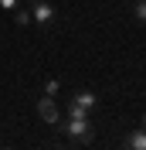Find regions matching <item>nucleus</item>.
Instances as JSON below:
<instances>
[{
    "label": "nucleus",
    "mask_w": 146,
    "mask_h": 150,
    "mask_svg": "<svg viewBox=\"0 0 146 150\" xmlns=\"http://www.w3.org/2000/svg\"><path fill=\"white\" fill-rule=\"evenodd\" d=\"M143 130H146V116H143Z\"/></svg>",
    "instance_id": "9d476101"
},
{
    "label": "nucleus",
    "mask_w": 146,
    "mask_h": 150,
    "mask_svg": "<svg viewBox=\"0 0 146 150\" xmlns=\"http://www.w3.org/2000/svg\"><path fill=\"white\" fill-rule=\"evenodd\" d=\"M61 130L72 143H92V137H95V130L88 123V112H78L75 106H68V116L61 120Z\"/></svg>",
    "instance_id": "f257e3e1"
},
{
    "label": "nucleus",
    "mask_w": 146,
    "mask_h": 150,
    "mask_svg": "<svg viewBox=\"0 0 146 150\" xmlns=\"http://www.w3.org/2000/svg\"><path fill=\"white\" fill-rule=\"evenodd\" d=\"M31 21H34L37 28H51L55 24V7L48 4V0H31Z\"/></svg>",
    "instance_id": "f03ea898"
},
{
    "label": "nucleus",
    "mask_w": 146,
    "mask_h": 150,
    "mask_svg": "<svg viewBox=\"0 0 146 150\" xmlns=\"http://www.w3.org/2000/svg\"><path fill=\"white\" fill-rule=\"evenodd\" d=\"M14 17H17V24H27V21H31V10H14Z\"/></svg>",
    "instance_id": "6e6552de"
},
{
    "label": "nucleus",
    "mask_w": 146,
    "mask_h": 150,
    "mask_svg": "<svg viewBox=\"0 0 146 150\" xmlns=\"http://www.w3.org/2000/svg\"><path fill=\"white\" fill-rule=\"evenodd\" d=\"M20 0H0V10H17Z\"/></svg>",
    "instance_id": "1a4fd4ad"
},
{
    "label": "nucleus",
    "mask_w": 146,
    "mask_h": 150,
    "mask_svg": "<svg viewBox=\"0 0 146 150\" xmlns=\"http://www.w3.org/2000/svg\"><path fill=\"white\" fill-rule=\"evenodd\" d=\"M133 14H136V21H143V24H146V0H136Z\"/></svg>",
    "instance_id": "423d86ee"
},
{
    "label": "nucleus",
    "mask_w": 146,
    "mask_h": 150,
    "mask_svg": "<svg viewBox=\"0 0 146 150\" xmlns=\"http://www.w3.org/2000/svg\"><path fill=\"white\" fill-rule=\"evenodd\" d=\"M37 116H41L44 123H51V126H58V123H61V109H58V103L51 99V96H44V99L37 103Z\"/></svg>",
    "instance_id": "7ed1b4c3"
},
{
    "label": "nucleus",
    "mask_w": 146,
    "mask_h": 150,
    "mask_svg": "<svg viewBox=\"0 0 146 150\" xmlns=\"http://www.w3.org/2000/svg\"><path fill=\"white\" fill-rule=\"evenodd\" d=\"M72 106L78 112H95V106H99V99H95V92H88V89H82V92L72 96Z\"/></svg>",
    "instance_id": "20e7f679"
},
{
    "label": "nucleus",
    "mask_w": 146,
    "mask_h": 150,
    "mask_svg": "<svg viewBox=\"0 0 146 150\" xmlns=\"http://www.w3.org/2000/svg\"><path fill=\"white\" fill-rule=\"evenodd\" d=\"M58 89H61V85H58V79H51V82H44V92L51 96V99H55V96H58Z\"/></svg>",
    "instance_id": "0eeeda50"
},
{
    "label": "nucleus",
    "mask_w": 146,
    "mask_h": 150,
    "mask_svg": "<svg viewBox=\"0 0 146 150\" xmlns=\"http://www.w3.org/2000/svg\"><path fill=\"white\" fill-rule=\"evenodd\" d=\"M126 150H146V130H136V133H129V140H126Z\"/></svg>",
    "instance_id": "39448f33"
}]
</instances>
